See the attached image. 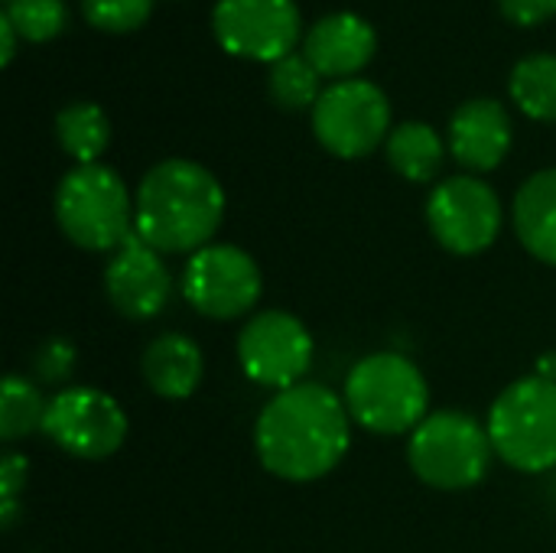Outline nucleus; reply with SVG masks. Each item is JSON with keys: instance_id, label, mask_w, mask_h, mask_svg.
<instances>
[{"instance_id": "nucleus-1", "label": "nucleus", "mask_w": 556, "mask_h": 553, "mask_svg": "<svg viewBox=\"0 0 556 553\" xmlns=\"http://www.w3.org/2000/svg\"><path fill=\"white\" fill-rule=\"evenodd\" d=\"M352 447L345 401L326 385L277 391L257 414L254 450L261 466L283 482H316L329 476Z\"/></svg>"}, {"instance_id": "nucleus-2", "label": "nucleus", "mask_w": 556, "mask_h": 553, "mask_svg": "<svg viewBox=\"0 0 556 553\" xmlns=\"http://www.w3.org/2000/svg\"><path fill=\"white\" fill-rule=\"evenodd\" d=\"M225 222L218 176L182 156L150 166L134 196V231L160 254H195L212 244Z\"/></svg>"}, {"instance_id": "nucleus-3", "label": "nucleus", "mask_w": 556, "mask_h": 553, "mask_svg": "<svg viewBox=\"0 0 556 553\" xmlns=\"http://www.w3.org/2000/svg\"><path fill=\"white\" fill-rule=\"evenodd\" d=\"M342 401L349 417L378 437L414 433L430 417L427 378L401 352H375L362 359L345 378Z\"/></svg>"}, {"instance_id": "nucleus-4", "label": "nucleus", "mask_w": 556, "mask_h": 553, "mask_svg": "<svg viewBox=\"0 0 556 553\" xmlns=\"http://www.w3.org/2000/svg\"><path fill=\"white\" fill-rule=\"evenodd\" d=\"M59 231L81 251H117L134 231V205L127 183L104 163L72 166L52 199Z\"/></svg>"}, {"instance_id": "nucleus-5", "label": "nucleus", "mask_w": 556, "mask_h": 553, "mask_svg": "<svg viewBox=\"0 0 556 553\" xmlns=\"http://www.w3.org/2000/svg\"><path fill=\"white\" fill-rule=\"evenodd\" d=\"M495 447L489 427L463 411L430 414L407 443L414 476L440 492H466L489 476Z\"/></svg>"}, {"instance_id": "nucleus-6", "label": "nucleus", "mask_w": 556, "mask_h": 553, "mask_svg": "<svg viewBox=\"0 0 556 553\" xmlns=\"http://www.w3.org/2000/svg\"><path fill=\"white\" fill-rule=\"evenodd\" d=\"M495 456L518 473L556 466V385L534 375L508 385L489 411Z\"/></svg>"}, {"instance_id": "nucleus-7", "label": "nucleus", "mask_w": 556, "mask_h": 553, "mask_svg": "<svg viewBox=\"0 0 556 553\" xmlns=\"http://www.w3.org/2000/svg\"><path fill=\"white\" fill-rule=\"evenodd\" d=\"M391 101L368 78L332 81L313 108L319 147L339 160H362L391 137Z\"/></svg>"}, {"instance_id": "nucleus-8", "label": "nucleus", "mask_w": 556, "mask_h": 553, "mask_svg": "<svg viewBox=\"0 0 556 553\" xmlns=\"http://www.w3.org/2000/svg\"><path fill=\"white\" fill-rule=\"evenodd\" d=\"M502 222L505 212L498 192L472 173L437 183L427 199L430 235L443 251L459 257L489 251L502 235Z\"/></svg>"}, {"instance_id": "nucleus-9", "label": "nucleus", "mask_w": 556, "mask_h": 553, "mask_svg": "<svg viewBox=\"0 0 556 553\" xmlns=\"http://www.w3.org/2000/svg\"><path fill=\"white\" fill-rule=\"evenodd\" d=\"M264 293V274L257 261L238 244H208L182 267V297L205 319L248 316Z\"/></svg>"}, {"instance_id": "nucleus-10", "label": "nucleus", "mask_w": 556, "mask_h": 553, "mask_svg": "<svg viewBox=\"0 0 556 553\" xmlns=\"http://www.w3.org/2000/svg\"><path fill=\"white\" fill-rule=\"evenodd\" d=\"M42 433L75 460H108L130 433L124 407L98 388H65L49 401Z\"/></svg>"}, {"instance_id": "nucleus-11", "label": "nucleus", "mask_w": 556, "mask_h": 553, "mask_svg": "<svg viewBox=\"0 0 556 553\" xmlns=\"http://www.w3.org/2000/svg\"><path fill=\"white\" fill-rule=\"evenodd\" d=\"M212 33L228 55L267 65L290 55L306 36L296 0H218Z\"/></svg>"}, {"instance_id": "nucleus-12", "label": "nucleus", "mask_w": 556, "mask_h": 553, "mask_svg": "<svg viewBox=\"0 0 556 553\" xmlns=\"http://www.w3.org/2000/svg\"><path fill=\"white\" fill-rule=\"evenodd\" d=\"M238 365L261 388H296L313 365V332L293 313H254L238 336Z\"/></svg>"}, {"instance_id": "nucleus-13", "label": "nucleus", "mask_w": 556, "mask_h": 553, "mask_svg": "<svg viewBox=\"0 0 556 553\" xmlns=\"http://www.w3.org/2000/svg\"><path fill=\"white\" fill-rule=\"evenodd\" d=\"M104 297L108 303L134 323H147L166 310L173 297V277L163 254L153 251L137 231L111 254L104 264Z\"/></svg>"}, {"instance_id": "nucleus-14", "label": "nucleus", "mask_w": 556, "mask_h": 553, "mask_svg": "<svg viewBox=\"0 0 556 553\" xmlns=\"http://www.w3.org/2000/svg\"><path fill=\"white\" fill-rule=\"evenodd\" d=\"M446 143L453 160L469 173H489L502 166L515 143V127L505 104L495 98L463 101L450 117Z\"/></svg>"}, {"instance_id": "nucleus-15", "label": "nucleus", "mask_w": 556, "mask_h": 553, "mask_svg": "<svg viewBox=\"0 0 556 553\" xmlns=\"http://www.w3.org/2000/svg\"><path fill=\"white\" fill-rule=\"evenodd\" d=\"M375 52H378L375 26L352 10H336L319 16L303 36V55L313 62V68L323 78L332 81L358 78V72L375 59Z\"/></svg>"}, {"instance_id": "nucleus-16", "label": "nucleus", "mask_w": 556, "mask_h": 553, "mask_svg": "<svg viewBox=\"0 0 556 553\" xmlns=\"http://www.w3.org/2000/svg\"><path fill=\"white\" fill-rule=\"evenodd\" d=\"M147 388L163 401H186L195 394L205 375V359L195 339L182 332H163L156 336L140 362Z\"/></svg>"}, {"instance_id": "nucleus-17", "label": "nucleus", "mask_w": 556, "mask_h": 553, "mask_svg": "<svg viewBox=\"0 0 556 553\" xmlns=\"http://www.w3.org/2000/svg\"><path fill=\"white\" fill-rule=\"evenodd\" d=\"M511 218L525 251L556 267V166L525 179L515 196Z\"/></svg>"}, {"instance_id": "nucleus-18", "label": "nucleus", "mask_w": 556, "mask_h": 553, "mask_svg": "<svg viewBox=\"0 0 556 553\" xmlns=\"http://www.w3.org/2000/svg\"><path fill=\"white\" fill-rule=\"evenodd\" d=\"M450 143L427 121H404L391 130L384 153L391 169L407 183H433L443 169Z\"/></svg>"}, {"instance_id": "nucleus-19", "label": "nucleus", "mask_w": 556, "mask_h": 553, "mask_svg": "<svg viewBox=\"0 0 556 553\" xmlns=\"http://www.w3.org/2000/svg\"><path fill=\"white\" fill-rule=\"evenodd\" d=\"M55 140L75 160V166L98 163L111 143V121L94 101H72L55 114Z\"/></svg>"}, {"instance_id": "nucleus-20", "label": "nucleus", "mask_w": 556, "mask_h": 553, "mask_svg": "<svg viewBox=\"0 0 556 553\" xmlns=\"http://www.w3.org/2000/svg\"><path fill=\"white\" fill-rule=\"evenodd\" d=\"M508 95L518 111L531 121L556 124V55L534 52L515 62L508 78Z\"/></svg>"}, {"instance_id": "nucleus-21", "label": "nucleus", "mask_w": 556, "mask_h": 553, "mask_svg": "<svg viewBox=\"0 0 556 553\" xmlns=\"http://www.w3.org/2000/svg\"><path fill=\"white\" fill-rule=\"evenodd\" d=\"M323 75L313 68V62L303 52H290L283 59H277L267 72V91L270 101L283 111H313L319 95L326 91Z\"/></svg>"}, {"instance_id": "nucleus-22", "label": "nucleus", "mask_w": 556, "mask_h": 553, "mask_svg": "<svg viewBox=\"0 0 556 553\" xmlns=\"http://www.w3.org/2000/svg\"><path fill=\"white\" fill-rule=\"evenodd\" d=\"M49 401L39 394L33 381L23 375H7L3 391H0V437L7 443L29 437L33 430H42Z\"/></svg>"}, {"instance_id": "nucleus-23", "label": "nucleus", "mask_w": 556, "mask_h": 553, "mask_svg": "<svg viewBox=\"0 0 556 553\" xmlns=\"http://www.w3.org/2000/svg\"><path fill=\"white\" fill-rule=\"evenodd\" d=\"M3 16L23 42H52L68 26L65 0H3Z\"/></svg>"}, {"instance_id": "nucleus-24", "label": "nucleus", "mask_w": 556, "mask_h": 553, "mask_svg": "<svg viewBox=\"0 0 556 553\" xmlns=\"http://www.w3.org/2000/svg\"><path fill=\"white\" fill-rule=\"evenodd\" d=\"M153 13V0H81V16L101 33H134Z\"/></svg>"}, {"instance_id": "nucleus-25", "label": "nucleus", "mask_w": 556, "mask_h": 553, "mask_svg": "<svg viewBox=\"0 0 556 553\" xmlns=\"http://www.w3.org/2000/svg\"><path fill=\"white\" fill-rule=\"evenodd\" d=\"M72 365H75V349H72L68 339H46V342L39 345V352H36V372H39V378H46V381H62V378H68Z\"/></svg>"}, {"instance_id": "nucleus-26", "label": "nucleus", "mask_w": 556, "mask_h": 553, "mask_svg": "<svg viewBox=\"0 0 556 553\" xmlns=\"http://www.w3.org/2000/svg\"><path fill=\"white\" fill-rule=\"evenodd\" d=\"M502 16L515 26H541L556 16V0H495Z\"/></svg>"}, {"instance_id": "nucleus-27", "label": "nucleus", "mask_w": 556, "mask_h": 553, "mask_svg": "<svg viewBox=\"0 0 556 553\" xmlns=\"http://www.w3.org/2000/svg\"><path fill=\"white\" fill-rule=\"evenodd\" d=\"M26 476H29V460L16 450H10L3 460H0V502H16V495L23 492L26 486Z\"/></svg>"}, {"instance_id": "nucleus-28", "label": "nucleus", "mask_w": 556, "mask_h": 553, "mask_svg": "<svg viewBox=\"0 0 556 553\" xmlns=\"http://www.w3.org/2000/svg\"><path fill=\"white\" fill-rule=\"evenodd\" d=\"M23 39H20V33L13 29V23L0 13V62L3 65H10L13 62V55H16V46H20Z\"/></svg>"}, {"instance_id": "nucleus-29", "label": "nucleus", "mask_w": 556, "mask_h": 553, "mask_svg": "<svg viewBox=\"0 0 556 553\" xmlns=\"http://www.w3.org/2000/svg\"><path fill=\"white\" fill-rule=\"evenodd\" d=\"M538 375L556 385V355H544V359L538 362Z\"/></svg>"}]
</instances>
